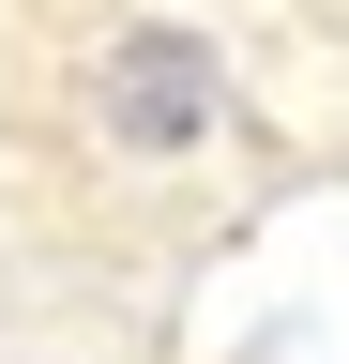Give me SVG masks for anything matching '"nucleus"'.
Segmentation results:
<instances>
[{
    "mask_svg": "<svg viewBox=\"0 0 349 364\" xmlns=\"http://www.w3.org/2000/svg\"><path fill=\"white\" fill-rule=\"evenodd\" d=\"M107 107H122V136H137V152H183V136L213 122V61H198L183 31H137V46L107 61Z\"/></svg>",
    "mask_w": 349,
    "mask_h": 364,
    "instance_id": "1",
    "label": "nucleus"
}]
</instances>
